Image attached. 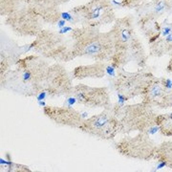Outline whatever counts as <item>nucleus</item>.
I'll return each mask as SVG.
<instances>
[{
    "label": "nucleus",
    "mask_w": 172,
    "mask_h": 172,
    "mask_svg": "<svg viewBox=\"0 0 172 172\" xmlns=\"http://www.w3.org/2000/svg\"><path fill=\"white\" fill-rule=\"evenodd\" d=\"M60 16H61L62 19H64L66 21H69V22L73 21V14H71L70 12H61Z\"/></svg>",
    "instance_id": "nucleus-15"
},
{
    "label": "nucleus",
    "mask_w": 172,
    "mask_h": 172,
    "mask_svg": "<svg viewBox=\"0 0 172 172\" xmlns=\"http://www.w3.org/2000/svg\"><path fill=\"white\" fill-rule=\"evenodd\" d=\"M80 115H81V118L83 119V120H85V119H87L88 118V113L87 112H80Z\"/></svg>",
    "instance_id": "nucleus-23"
},
{
    "label": "nucleus",
    "mask_w": 172,
    "mask_h": 172,
    "mask_svg": "<svg viewBox=\"0 0 172 172\" xmlns=\"http://www.w3.org/2000/svg\"><path fill=\"white\" fill-rule=\"evenodd\" d=\"M167 42H172V33L170 35H168L167 37H166V39Z\"/></svg>",
    "instance_id": "nucleus-24"
},
{
    "label": "nucleus",
    "mask_w": 172,
    "mask_h": 172,
    "mask_svg": "<svg viewBox=\"0 0 172 172\" xmlns=\"http://www.w3.org/2000/svg\"><path fill=\"white\" fill-rule=\"evenodd\" d=\"M42 111L46 117L56 124L69 126L72 128H79V126L83 122L80 112L74 108H69L66 106L56 107L46 105L43 107Z\"/></svg>",
    "instance_id": "nucleus-6"
},
{
    "label": "nucleus",
    "mask_w": 172,
    "mask_h": 172,
    "mask_svg": "<svg viewBox=\"0 0 172 172\" xmlns=\"http://www.w3.org/2000/svg\"><path fill=\"white\" fill-rule=\"evenodd\" d=\"M95 2H96L95 5H92V3L89 5L90 7L88 10V13L86 15L88 20H98L101 18L103 16L104 11L108 8L101 2H98L97 0H95Z\"/></svg>",
    "instance_id": "nucleus-8"
},
{
    "label": "nucleus",
    "mask_w": 172,
    "mask_h": 172,
    "mask_svg": "<svg viewBox=\"0 0 172 172\" xmlns=\"http://www.w3.org/2000/svg\"><path fill=\"white\" fill-rule=\"evenodd\" d=\"M72 78L69 76L65 68L59 63L50 65L44 89L48 92L49 97H60L62 95L68 96L73 89Z\"/></svg>",
    "instance_id": "nucleus-5"
},
{
    "label": "nucleus",
    "mask_w": 172,
    "mask_h": 172,
    "mask_svg": "<svg viewBox=\"0 0 172 172\" xmlns=\"http://www.w3.org/2000/svg\"><path fill=\"white\" fill-rule=\"evenodd\" d=\"M72 95L77 98L78 103L90 108H108L111 106L110 94L106 87H91L78 84L73 87Z\"/></svg>",
    "instance_id": "nucleus-4"
},
{
    "label": "nucleus",
    "mask_w": 172,
    "mask_h": 172,
    "mask_svg": "<svg viewBox=\"0 0 172 172\" xmlns=\"http://www.w3.org/2000/svg\"><path fill=\"white\" fill-rule=\"evenodd\" d=\"M75 56H87L97 61L110 60L114 55V44L111 37L96 34L87 37H77L72 45Z\"/></svg>",
    "instance_id": "nucleus-2"
},
{
    "label": "nucleus",
    "mask_w": 172,
    "mask_h": 172,
    "mask_svg": "<svg viewBox=\"0 0 172 172\" xmlns=\"http://www.w3.org/2000/svg\"><path fill=\"white\" fill-rule=\"evenodd\" d=\"M131 39V31L128 28L121 29L120 32V41L123 43H128Z\"/></svg>",
    "instance_id": "nucleus-10"
},
{
    "label": "nucleus",
    "mask_w": 172,
    "mask_h": 172,
    "mask_svg": "<svg viewBox=\"0 0 172 172\" xmlns=\"http://www.w3.org/2000/svg\"><path fill=\"white\" fill-rule=\"evenodd\" d=\"M172 33V28L171 27H169V26H167V27H165L164 29H163V31H162V34H163V36L164 37H167L168 35H170Z\"/></svg>",
    "instance_id": "nucleus-18"
},
{
    "label": "nucleus",
    "mask_w": 172,
    "mask_h": 172,
    "mask_svg": "<svg viewBox=\"0 0 172 172\" xmlns=\"http://www.w3.org/2000/svg\"><path fill=\"white\" fill-rule=\"evenodd\" d=\"M77 102H78L77 98L75 97L74 95L69 94V95H68V97L66 98V99H65V101H64V106L69 107V108H73V105L76 104Z\"/></svg>",
    "instance_id": "nucleus-11"
},
{
    "label": "nucleus",
    "mask_w": 172,
    "mask_h": 172,
    "mask_svg": "<svg viewBox=\"0 0 172 172\" xmlns=\"http://www.w3.org/2000/svg\"><path fill=\"white\" fill-rule=\"evenodd\" d=\"M106 63L105 62L97 61L96 63H93L90 65H82L78 66L74 69L72 72L73 79L82 80L86 78L90 79H101L106 75Z\"/></svg>",
    "instance_id": "nucleus-7"
},
{
    "label": "nucleus",
    "mask_w": 172,
    "mask_h": 172,
    "mask_svg": "<svg viewBox=\"0 0 172 172\" xmlns=\"http://www.w3.org/2000/svg\"><path fill=\"white\" fill-rule=\"evenodd\" d=\"M105 71H106V75L107 76H109V77H116V67L113 64H107L106 68H105Z\"/></svg>",
    "instance_id": "nucleus-13"
},
{
    "label": "nucleus",
    "mask_w": 172,
    "mask_h": 172,
    "mask_svg": "<svg viewBox=\"0 0 172 172\" xmlns=\"http://www.w3.org/2000/svg\"><path fill=\"white\" fill-rule=\"evenodd\" d=\"M166 166H167V162H166V161H164V160H161V161H159V164L157 165L155 170H160V169L164 168V167Z\"/></svg>",
    "instance_id": "nucleus-20"
},
{
    "label": "nucleus",
    "mask_w": 172,
    "mask_h": 172,
    "mask_svg": "<svg viewBox=\"0 0 172 172\" xmlns=\"http://www.w3.org/2000/svg\"><path fill=\"white\" fill-rule=\"evenodd\" d=\"M78 129L101 140H112L122 130V126L113 107L110 106L98 115L83 120Z\"/></svg>",
    "instance_id": "nucleus-3"
},
{
    "label": "nucleus",
    "mask_w": 172,
    "mask_h": 172,
    "mask_svg": "<svg viewBox=\"0 0 172 172\" xmlns=\"http://www.w3.org/2000/svg\"><path fill=\"white\" fill-rule=\"evenodd\" d=\"M163 88L162 86L159 84V83H155L153 85L150 87L149 89V97L151 98H160L163 94Z\"/></svg>",
    "instance_id": "nucleus-9"
},
{
    "label": "nucleus",
    "mask_w": 172,
    "mask_h": 172,
    "mask_svg": "<svg viewBox=\"0 0 172 172\" xmlns=\"http://www.w3.org/2000/svg\"><path fill=\"white\" fill-rule=\"evenodd\" d=\"M37 104L39 105V106H40V107H45V106H46V102H45V101H44V100H39V101H37Z\"/></svg>",
    "instance_id": "nucleus-22"
},
{
    "label": "nucleus",
    "mask_w": 172,
    "mask_h": 172,
    "mask_svg": "<svg viewBox=\"0 0 172 172\" xmlns=\"http://www.w3.org/2000/svg\"><path fill=\"white\" fill-rule=\"evenodd\" d=\"M163 85L164 87L167 89V90H170L172 89V80L170 79H166V80H163Z\"/></svg>",
    "instance_id": "nucleus-16"
},
{
    "label": "nucleus",
    "mask_w": 172,
    "mask_h": 172,
    "mask_svg": "<svg viewBox=\"0 0 172 172\" xmlns=\"http://www.w3.org/2000/svg\"><path fill=\"white\" fill-rule=\"evenodd\" d=\"M48 97H49V94H48V92H47L45 89L41 90V91H40V92L38 93L37 96H36L37 101H39V100H45Z\"/></svg>",
    "instance_id": "nucleus-14"
},
{
    "label": "nucleus",
    "mask_w": 172,
    "mask_h": 172,
    "mask_svg": "<svg viewBox=\"0 0 172 172\" xmlns=\"http://www.w3.org/2000/svg\"><path fill=\"white\" fill-rule=\"evenodd\" d=\"M65 24H66V20H64V19H62V18L60 19V20H57V23H56L57 27H58L59 29L65 27Z\"/></svg>",
    "instance_id": "nucleus-21"
},
{
    "label": "nucleus",
    "mask_w": 172,
    "mask_h": 172,
    "mask_svg": "<svg viewBox=\"0 0 172 172\" xmlns=\"http://www.w3.org/2000/svg\"><path fill=\"white\" fill-rule=\"evenodd\" d=\"M160 126L159 125H155V126H151V127H149V129L147 130V134L148 135H154V134H156L157 132H159V130H160Z\"/></svg>",
    "instance_id": "nucleus-17"
},
{
    "label": "nucleus",
    "mask_w": 172,
    "mask_h": 172,
    "mask_svg": "<svg viewBox=\"0 0 172 172\" xmlns=\"http://www.w3.org/2000/svg\"><path fill=\"white\" fill-rule=\"evenodd\" d=\"M73 31V29H72V27H67V26H65V27H63L61 29H59V31H58V34L59 35H64V34H67L69 32Z\"/></svg>",
    "instance_id": "nucleus-19"
},
{
    "label": "nucleus",
    "mask_w": 172,
    "mask_h": 172,
    "mask_svg": "<svg viewBox=\"0 0 172 172\" xmlns=\"http://www.w3.org/2000/svg\"><path fill=\"white\" fill-rule=\"evenodd\" d=\"M165 9H166V3H165V1L164 0H160V1L157 2L156 6L154 8V11H155L156 13H161V12H163L165 11Z\"/></svg>",
    "instance_id": "nucleus-12"
},
{
    "label": "nucleus",
    "mask_w": 172,
    "mask_h": 172,
    "mask_svg": "<svg viewBox=\"0 0 172 172\" xmlns=\"http://www.w3.org/2000/svg\"><path fill=\"white\" fill-rule=\"evenodd\" d=\"M16 69L8 71L2 78L5 88L24 96H37L45 87L50 64L37 55L19 58Z\"/></svg>",
    "instance_id": "nucleus-1"
}]
</instances>
